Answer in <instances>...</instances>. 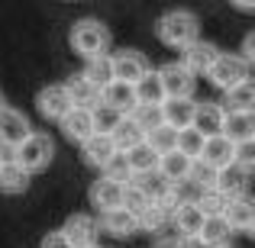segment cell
Wrapping results in <instances>:
<instances>
[{
  "mask_svg": "<svg viewBox=\"0 0 255 248\" xmlns=\"http://www.w3.org/2000/svg\"><path fill=\"white\" fill-rule=\"evenodd\" d=\"M158 81H162L165 97H194V90H197V78L181 62L162 65V68H158Z\"/></svg>",
  "mask_w": 255,
  "mask_h": 248,
  "instance_id": "cell-5",
  "label": "cell"
},
{
  "mask_svg": "<svg viewBox=\"0 0 255 248\" xmlns=\"http://www.w3.org/2000/svg\"><path fill=\"white\" fill-rule=\"evenodd\" d=\"M239 55H243L249 65H255V36H252V32L243 39V49H239Z\"/></svg>",
  "mask_w": 255,
  "mask_h": 248,
  "instance_id": "cell-41",
  "label": "cell"
},
{
  "mask_svg": "<svg viewBox=\"0 0 255 248\" xmlns=\"http://www.w3.org/2000/svg\"><path fill=\"white\" fill-rule=\"evenodd\" d=\"M132 93H136V103H162L165 100V90H162V81H158V71H145L136 84H132Z\"/></svg>",
  "mask_w": 255,
  "mask_h": 248,
  "instance_id": "cell-29",
  "label": "cell"
},
{
  "mask_svg": "<svg viewBox=\"0 0 255 248\" xmlns=\"http://www.w3.org/2000/svg\"><path fill=\"white\" fill-rule=\"evenodd\" d=\"M71 49L84 58H97V55H110V29H107L100 19L87 16V19H78L71 26V36H68Z\"/></svg>",
  "mask_w": 255,
  "mask_h": 248,
  "instance_id": "cell-2",
  "label": "cell"
},
{
  "mask_svg": "<svg viewBox=\"0 0 255 248\" xmlns=\"http://www.w3.org/2000/svg\"><path fill=\"white\" fill-rule=\"evenodd\" d=\"M249 177H252V167L233 162L226 167H220L213 174V190L223 193V197H239V193H249Z\"/></svg>",
  "mask_w": 255,
  "mask_h": 248,
  "instance_id": "cell-8",
  "label": "cell"
},
{
  "mask_svg": "<svg viewBox=\"0 0 255 248\" xmlns=\"http://www.w3.org/2000/svg\"><path fill=\"white\" fill-rule=\"evenodd\" d=\"M249 75H252V65L246 62L243 55H236V52H220L217 62L207 71V78H210V84L217 87V90H230V87L243 84Z\"/></svg>",
  "mask_w": 255,
  "mask_h": 248,
  "instance_id": "cell-4",
  "label": "cell"
},
{
  "mask_svg": "<svg viewBox=\"0 0 255 248\" xmlns=\"http://www.w3.org/2000/svg\"><path fill=\"white\" fill-rule=\"evenodd\" d=\"M62 232H65V239L71 242V248H84V245H97L100 226H97V219L87 216V213H75V216L65 219Z\"/></svg>",
  "mask_w": 255,
  "mask_h": 248,
  "instance_id": "cell-14",
  "label": "cell"
},
{
  "mask_svg": "<svg viewBox=\"0 0 255 248\" xmlns=\"http://www.w3.org/2000/svg\"><path fill=\"white\" fill-rule=\"evenodd\" d=\"M236 152H239V145L230 142L223 132H217V136H207L204 139V149H200V158H197V162L207 165L210 171H220V167H226V165L236 162Z\"/></svg>",
  "mask_w": 255,
  "mask_h": 248,
  "instance_id": "cell-7",
  "label": "cell"
},
{
  "mask_svg": "<svg viewBox=\"0 0 255 248\" xmlns=\"http://www.w3.org/2000/svg\"><path fill=\"white\" fill-rule=\"evenodd\" d=\"M65 90H68V97H71V103H75V106H94L100 100V90L87 81L84 75L68 78V81H65Z\"/></svg>",
  "mask_w": 255,
  "mask_h": 248,
  "instance_id": "cell-30",
  "label": "cell"
},
{
  "mask_svg": "<svg viewBox=\"0 0 255 248\" xmlns=\"http://www.w3.org/2000/svg\"><path fill=\"white\" fill-rule=\"evenodd\" d=\"M142 139H145V132L139 129V126L132 123L129 116H123V119L117 123V129L110 132V142H113V149H117V152H129L132 145H139Z\"/></svg>",
  "mask_w": 255,
  "mask_h": 248,
  "instance_id": "cell-28",
  "label": "cell"
},
{
  "mask_svg": "<svg viewBox=\"0 0 255 248\" xmlns=\"http://www.w3.org/2000/svg\"><path fill=\"white\" fill-rule=\"evenodd\" d=\"M84 248H100V245H84Z\"/></svg>",
  "mask_w": 255,
  "mask_h": 248,
  "instance_id": "cell-47",
  "label": "cell"
},
{
  "mask_svg": "<svg viewBox=\"0 0 255 248\" xmlns=\"http://www.w3.org/2000/svg\"><path fill=\"white\" fill-rule=\"evenodd\" d=\"M71 106H75V103H71L65 84H49V87H42V90H39V97H36V110L42 113L45 119H52V123H58V119H62Z\"/></svg>",
  "mask_w": 255,
  "mask_h": 248,
  "instance_id": "cell-12",
  "label": "cell"
},
{
  "mask_svg": "<svg viewBox=\"0 0 255 248\" xmlns=\"http://www.w3.org/2000/svg\"><path fill=\"white\" fill-rule=\"evenodd\" d=\"M29 177H32V174H26L23 167L10 158V162L0 167V190H3V193H23L26 187H29Z\"/></svg>",
  "mask_w": 255,
  "mask_h": 248,
  "instance_id": "cell-33",
  "label": "cell"
},
{
  "mask_svg": "<svg viewBox=\"0 0 255 248\" xmlns=\"http://www.w3.org/2000/svg\"><path fill=\"white\" fill-rule=\"evenodd\" d=\"M194 110H197V100L194 97H165L162 100V123L168 129H187L194 123Z\"/></svg>",
  "mask_w": 255,
  "mask_h": 248,
  "instance_id": "cell-15",
  "label": "cell"
},
{
  "mask_svg": "<svg viewBox=\"0 0 255 248\" xmlns=\"http://www.w3.org/2000/svg\"><path fill=\"white\" fill-rule=\"evenodd\" d=\"M6 162H10V152H6V149H3V145H0V167H3Z\"/></svg>",
  "mask_w": 255,
  "mask_h": 248,
  "instance_id": "cell-45",
  "label": "cell"
},
{
  "mask_svg": "<svg viewBox=\"0 0 255 248\" xmlns=\"http://www.w3.org/2000/svg\"><path fill=\"white\" fill-rule=\"evenodd\" d=\"M155 36L162 45L181 52L184 45H191L194 39H200V19L191 10H168L158 16L155 23Z\"/></svg>",
  "mask_w": 255,
  "mask_h": 248,
  "instance_id": "cell-1",
  "label": "cell"
},
{
  "mask_svg": "<svg viewBox=\"0 0 255 248\" xmlns=\"http://www.w3.org/2000/svg\"><path fill=\"white\" fill-rule=\"evenodd\" d=\"M197 236L204 239L210 248H217V245H230L233 229H230V223L223 219V213H217V216H204V226H200Z\"/></svg>",
  "mask_w": 255,
  "mask_h": 248,
  "instance_id": "cell-27",
  "label": "cell"
},
{
  "mask_svg": "<svg viewBox=\"0 0 255 248\" xmlns=\"http://www.w3.org/2000/svg\"><path fill=\"white\" fill-rule=\"evenodd\" d=\"M123 155H126V165H129L132 177H136V174H149V171H155V167H158V155H155V152H152L145 142L132 145V149L123 152Z\"/></svg>",
  "mask_w": 255,
  "mask_h": 248,
  "instance_id": "cell-31",
  "label": "cell"
},
{
  "mask_svg": "<svg viewBox=\"0 0 255 248\" xmlns=\"http://www.w3.org/2000/svg\"><path fill=\"white\" fill-rule=\"evenodd\" d=\"M10 158L23 167L26 174H39V171H45V167L52 165V158H55V142H52L45 132H29V136L10 152Z\"/></svg>",
  "mask_w": 255,
  "mask_h": 248,
  "instance_id": "cell-3",
  "label": "cell"
},
{
  "mask_svg": "<svg viewBox=\"0 0 255 248\" xmlns=\"http://www.w3.org/2000/svg\"><path fill=\"white\" fill-rule=\"evenodd\" d=\"M233 6H236V10H243V13H252L255 10V0H230Z\"/></svg>",
  "mask_w": 255,
  "mask_h": 248,
  "instance_id": "cell-43",
  "label": "cell"
},
{
  "mask_svg": "<svg viewBox=\"0 0 255 248\" xmlns=\"http://www.w3.org/2000/svg\"><path fill=\"white\" fill-rule=\"evenodd\" d=\"M223 219L230 223L233 232H243V236H252L255 229V206L249 193H239V197H230L223 206Z\"/></svg>",
  "mask_w": 255,
  "mask_h": 248,
  "instance_id": "cell-10",
  "label": "cell"
},
{
  "mask_svg": "<svg viewBox=\"0 0 255 248\" xmlns=\"http://www.w3.org/2000/svg\"><path fill=\"white\" fill-rule=\"evenodd\" d=\"M3 106H6V103H3V93H0V110H3Z\"/></svg>",
  "mask_w": 255,
  "mask_h": 248,
  "instance_id": "cell-46",
  "label": "cell"
},
{
  "mask_svg": "<svg viewBox=\"0 0 255 248\" xmlns=\"http://www.w3.org/2000/svg\"><path fill=\"white\" fill-rule=\"evenodd\" d=\"M81 155L84 162L91 167H104L107 162H110V155H117V149H113L110 136H100V132H94V136H87L81 142Z\"/></svg>",
  "mask_w": 255,
  "mask_h": 248,
  "instance_id": "cell-23",
  "label": "cell"
},
{
  "mask_svg": "<svg viewBox=\"0 0 255 248\" xmlns=\"http://www.w3.org/2000/svg\"><path fill=\"white\" fill-rule=\"evenodd\" d=\"M126 116L142 132H149V129H155V126H162V103H136Z\"/></svg>",
  "mask_w": 255,
  "mask_h": 248,
  "instance_id": "cell-36",
  "label": "cell"
},
{
  "mask_svg": "<svg viewBox=\"0 0 255 248\" xmlns=\"http://www.w3.org/2000/svg\"><path fill=\"white\" fill-rule=\"evenodd\" d=\"M191 167H194V158H187V155H181L178 149H171V152H165V155H158V167H155V171L171 184V180L187 177Z\"/></svg>",
  "mask_w": 255,
  "mask_h": 248,
  "instance_id": "cell-25",
  "label": "cell"
},
{
  "mask_svg": "<svg viewBox=\"0 0 255 248\" xmlns=\"http://www.w3.org/2000/svg\"><path fill=\"white\" fill-rule=\"evenodd\" d=\"M223 106L217 103V100H204V103H197V110H194V129L200 132V136H217L220 129H223Z\"/></svg>",
  "mask_w": 255,
  "mask_h": 248,
  "instance_id": "cell-19",
  "label": "cell"
},
{
  "mask_svg": "<svg viewBox=\"0 0 255 248\" xmlns=\"http://www.w3.org/2000/svg\"><path fill=\"white\" fill-rule=\"evenodd\" d=\"M91 110V126H94V132H100V136H110L113 129H117V123L123 119V113L120 110H113V106H107V103H94V106H87Z\"/></svg>",
  "mask_w": 255,
  "mask_h": 248,
  "instance_id": "cell-32",
  "label": "cell"
},
{
  "mask_svg": "<svg viewBox=\"0 0 255 248\" xmlns=\"http://www.w3.org/2000/svg\"><path fill=\"white\" fill-rule=\"evenodd\" d=\"M110 68H113V78H117V81L136 84L139 78L149 71V58L139 49H120V52L110 55Z\"/></svg>",
  "mask_w": 255,
  "mask_h": 248,
  "instance_id": "cell-6",
  "label": "cell"
},
{
  "mask_svg": "<svg viewBox=\"0 0 255 248\" xmlns=\"http://www.w3.org/2000/svg\"><path fill=\"white\" fill-rule=\"evenodd\" d=\"M204 190H207V187L187 174V177L171 180V184H168V203H171V206H191V203H200Z\"/></svg>",
  "mask_w": 255,
  "mask_h": 248,
  "instance_id": "cell-22",
  "label": "cell"
},
{
  "mask_svg": "<svg viewBox=\"0 0 255 248\" xmlns=\"http://www.w3.org/2000/svg\"><path fill=\"white\" fill-rule=\"evenodd\" d=\"M152 248H178V239H168V236H165V239H158Z\"/></svg>",
  "mask_w": 255,
  "mask_h": 248,
  "instance_id": "cell-44",
  "label": "cell"
},
{
  "mask_svg": "<svg viewBox=\"0 0 255 248\" xmlns=\"http://www.w3.org/2000/svg\"><path fill=\"white\" fill-rule=\"evenodd\" d=\"M174 136H178V132L168 129V126L162 123V126H155V129H149V132H145V139H142V142L149 145V149L155 152V155H165V152H171V149H174Z\"/></svg>",
  "mask_w": 255,
  "mask_h": 248,
  "instance_id": "cell-38",
  "label": "cell"
},
{
  "mask_svg": "<svg viewBox=\"0 0 255 248\" xmlns=\"http://www.w3.org/2000/svg\"><path fill=\"white\" fill-rule=\"evenodd\" d=\"M174 149H178L181 155H187V158H194V162H197V158H200V149H204V136H200L194 126L178 129V136H174Z\"/></svg>",
  "mask_w": 255,
  "mask_h": 248,
  "instance_id": "cell-37",
  "label": "cell"
},
{
  "mask_svg": "<svg viewBox=\"0 0 255 248\" xmlns=\"http://www.w3.org/2000/svg\"><path fill=\"white\" fill-rule=\"evenodd\" d=\"M58 129L65 132V139H68V142H78V145H81L87 136H94L91 110H87V106H71V110L58 119Z\"/></svg>",
  "mask_w": 255,
  "mask_h": 248,
  "instance_id": "cell-17",
  "label": "cell"
},
{
  "mask_svg": "<svg viewBox=\"0 0 255 248\" xmlns=\"http://www.w3.org/2000/svg\"><path fill=\"white\" fill-rule=\"evenodd\" d=\"M42 248H71V242L65 239L62 229H55V232H49V236L42 239Z\"/></svg>",
  "mask_w": 255,
  "mask_h": 248,
  "instance_id": "cell-40",
  "label": "cell"
},
{
  "mask_svg": "<svg viewBox=\"0 0 255 248\" xmlns=\"http://www.w3.org/2000/svg\"><path fill=\"white\" fill-rule=\"evenodd\" d=\"M171 226H174V232H178V239H184V236H197L200 226H204V210H200L197 203H191V206H174V213H171Z\"/></svg>",
  "mask_w": 255,
  "mask_h": 248,
  "instance_id": "cell-24",
  "label": "cell"
},
{
  "mask_svg": "<svg viewBox=\"0 0 255 248\" xmlns=\"http://www.w3.org/2000/svg\"><path fill=\"white\" fill-rule=\"evenodd\" d=\"M223 93H226V100L220 103L223 110H246V113H255V84H252V78H246L243 84L230 87V90H223Z\"/></svg>",
  "mask_w": 255,
  "mask_h": 248,
  "instance_id": "cell-26",
  "label": "cell"
},
{
  "mask_svg": "<svg viewBox=\"0 0 255 248\" xmlns=\"http://www.w3.org/2000/svg\"><path fill=\"white\" fill-rule=\"evenodd\" d=\"M223 132L230 142L236 145H252L255 142V113L246 110H226L223 113Z\"/></svg>",
  "mask_w": 255,
  "mask_h": 248,
  "instance_id": "cell-13",
  "label": "cell"
},
{
  "mask_svg": "<svg viewBox=\"0 0 255 248\" xmlns=\"http://www.w3.org/2000/svg\"><path fill=\"white\" fill-rule=\"evenodd\" d=\"M217 248H233V245H217Z\"/></svg>",
  "mask_w": 255,
  "mask_h": 248,
  "instance_id": "cell-48",
  "label": "cell"
},
{
  "mask_svg": "<svg viewBox=\"0 0 255 248\" xmlns=\"http://www.w3.org/2000/svg\"><path fill=\"white\" fill-rule=\"evenodd\" d=\"M178 248H210V245L200 236H184V239H178Z\"/></svg>",
  "mask_w": 255,
  "mask_h": 248,
  "instance_id": "cell-42",
  "label": "cell"
},
{
  "mask_svg": "<svg viewBox=\"0 0 255 248\" xmlns=\"http://www.w3.org/2000/svg\"><path fill=\"white\" fill-rule=\"evenodd\" d=\"M217 55H220V49H217L213 42L194 39L191 45H184V49H181V65H184V68L191 71L194 78H200V75L207 78V71H210L213 62H217Z\"/></svg>",
  "mask_w": 255,
  "mask_h": 248,
  "instance_id": "cell-11",
  "label": "cell"
},
{
  "mask_svg": "<svg viewBox=\"0 0 255 248\" xmlns=\"http://www.w3.org/2000/svg\"><path fill=\"white\" fill-rule=\"evenodd\" d=\"M171 213H174V206L168 203V200H152V203H145L142 213H136L139 229H145V232L168 229V226H171Z\"/></svg>",
  "mask_w": 255,
  "mask_h": 248,
  "instance_id": "cell-20",
  "label": "cell"
},
{
  "mask_svg": "<svg viewBox=\"0 0 255 248\" xmlns=\"http://www.w3.org/2000/svg\"><path fill=\"white\" fill-rule=\"evenodd\" d=\"M132 184L145 193V200H149V203H152V200H168V180H165L158 171L136 174V177H132Z\"/></svg>",
  "mask_w": 255,
  "mask_h": 248,
  "instance_id": "cell-34",
  "label": "cell"
},
{
  "mask_svg": "<svg viewBox=\"0 0 255 248\" xmlns=\"http://www.w3.org/2000/svg\"><path fill=\"white\" fill-rule=\"evenodd\" d=\"M100 103H107V106H113V110H120L126 116V113L136 106V93H132V84H126V81H117L113 78L107 87H100Z\"/></svg>",
  "mask_w": 255,
  "mask_h": 248,
  "instance_id": "cell-21",
  "label": "cell"
},
{
  "mask_svg": "<svg viewBox=\"0 0 255 248\" xmlns=\"http://www.w3.org/2000/svg\"><path fill=\"white\" fill-rule=\"evenodd\" d=\"M87 200H91V206L97 213L117 210V206H123V184H117V180H110V177L100 174V177L91 184V190H87Z\"/></svg>",
  "mask_w": 255,
  "mask_h": 248,
  "instance_id": "cell-16",
  "label": "cell"
},
{
  "mask_svg": "<svg viewBox=\"0 0 255 248\" xmlns=\"http://www.w3.org/2000/svg\"><path fill=\"white\" fill-rule=\"evenodd\" d=\"M100 171H104V177L117 180V184H129V180H132V171H129V165H126V155H123V152L110 155V162L100 167Z\"/></svg>",
  "mask_w": 255,
  "mask_h": 248,
  "instance_id": "cell-39",
  "label": "cell"
},
{
  "mask_svg": "<svg viewBox=\"0 0 255 248\" xmlns=\"http://www.w3.org/2000/svg\"><path fill=\"white\" fill-rule=\"evenodd\" d=\"M81 75L87 78V81H91L94 87H107L113 81V68H110V55H97V58H87L84 62V71Z\"/></svg>",
  "mask_w": 255,
  "mask_h": 248,
  "instance_id": "cell-35",
  "label": "cell"
},
{
  "mask_svg": "<svg viewBox=\"0 0 255 248\" xmlns=\"http://www.w3.org/2000/svg\"><path fill=\"white\" fill-rule=\"evenodd\" d=\"M100 229L104 232H110V236H117V239H126V236H132V232H139V219H136V213H129L126 206H117V210H107V213H100Z\"/></svg>",
  "mask_w": 255,
  "mask_h": 248,
  "instance_id": "cell-18",
  "label": "cell"
},
{
  "mask_svg": "<svg viewBox=\"0 0 255 248\" xmlns=\"http://www.w3.org/2000/svg\"><path fill=\"white\" fill-rule=\"evenodd\" d=\"M29 132H32V126H29V119H26V113L13 110V106H3V110H0V145H3L6 152H13Z\"/></svg>",
  "mask_w": 255,
  "mask_h": 248,
  "instance_id": "cell-9",
  "label": "cell"
}]
</instances>
